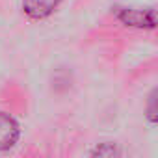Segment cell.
I'll use <instances>...</instances> for the list:
<instances>
[{
	"label": "cell",
	"mask_w": 158,
	"mask_h": 158,
	"mask_svg": "<svg viewBox=\"0 0 158 158\" xmlns=\"http://www.w3.org/2000/svg\"><path fill=\"white\" fill-rule=\"evenodd\" d=\"M117 19L127 26L136 28H154V10H132V8H117Z\"/></svg>",
	"instance_id": "obj_1"
},
{
	"label": "cell",
	"mask_w": 158,
	"mask_h": 158,
	"mask_svg": "<svg viewBox=\"0 0 158 158\" xmlns=\"http://www.w3.org/2000/svg\"><path fill=\"white\" fill-rule=\"evenodd\" d=\"M19 139V123L10 115L0 112V151L11 149Z\"/></svg>",
	"instance_id": "obj_2"
},
{
	"label": "cell",
	"mask_w": 158,
	"mask_h": 158,
	"mask_svg": "<svg viewBox=\"0 0 158 158\" xmlns=\"http://www.w3.org/2000/svg\"><path fill=\"white\" fill-rule=\"evenodd\" d=\"M60 4V0H23V10L32 19L48 17Z\"/></svg>",
	"instance_id": "obj_3"
},
{
	"label": "cell",
	"mask_w": 158,
	"mask_h": 158,
	"mask_svg": "<svg viewBox=\"0 0 158 158\" xmlns=\"http://www.w3.org/2000/svg\"><path fill=\"white\" fill-rule=\"evenodd\" d=\"M119 156L121 154H119L117 145L115 143H110V141L101 143L99 147H95V151L91 154V158H119Z\"/></svg>",
	"instance_id": "obj_4"
},
{
	"label": "cell",
	"mask_w": 158,
	"mask_h": 158,
	"mask_svg": "<svg viewBox=\"0 0 158 158\" xmlns=\"http://www.w3.org/2000/svg\"><path fill=\"white\" fill-rule=\"evenodd\" d=\"M154 101H156V91H152L151 93V97H149V119L154 123L156 121V112H154Z\"/></svg>",
	"instance_id": "obj_5"
}]
</instances>
